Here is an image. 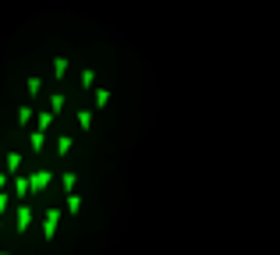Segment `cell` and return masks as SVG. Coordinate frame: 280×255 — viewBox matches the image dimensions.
I'll return each instance as SVG.
<instances>
[{
  "label": "cell",
  "instance_id": "1",
  "mask_svg": "<svg viewBox=\"0 0 280 255\" xmlns=\"http://www.w3.org/2000/svg\"><path fill=\"white\" fill-rule=\"evenodd\" d=\"M149 121L139 53L82 11L0 43V255H103Z\"/></svg>",
  "mask_w": 280,
  "mask_h": 255
}]
</instances>
